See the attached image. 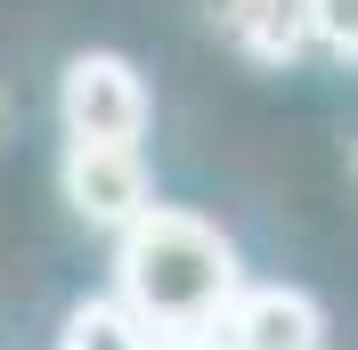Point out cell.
Returning a JSON list of instances; mask_svg holds the SVG:
<instances>
[{
	"mask_svg": "<svg viewBox=\"0 0 358 350\" xmlns=\"http://www.w3.org/2000/svg\"><path fill=\"white\" fill-rule=\"evenodd\" d=\"M57 188H66L73 220L114 228V237L155 204V179H147V155H138V147H82V139H66V155H57Z\"/></svg>",
	"mask_w": 358,
	"mask_h": 350,
	"instance_id": "3",
	"label": "cell"
},
{
	"mask_svg": "<svg viewBox=\"0 0 358 350\" xmlns=\"http://www.w3.org/2000/svg\"><path fill=\"white\" fill-rule=\"evenodd\" d=\"M220 350H326V309L301 285H245L212 326Z\"/></svg>",
	"mask_w": 358,
	"mask_h": 350,
	"instance_id": "4",
	"label": "cell"
},
{
	"mask_svg": "<svg viewBox=\"0 0 358 350\" xmlns=\"http://www.w3.org/2000/svg\"><path fill=\"white\" fill-rule=\"evenodd\" d=\"M163 350H220V342H212V334H203V342H163Z\"/></svg>",
	"mask_w": 358,
	"mask_h": 350,
	"instance_id": "8",
	"label": "cell"
},
{
	"mask_svg": "<svg viewBox=\"0 0 358 350\" xmlns=\"http://www.w3.org/2000/svg\"><path fill=\"white\" fill-rule=\"evenodd\" d=\"M0 139H8V90H0Z\"/></svg>",
	"mask_w": 358,
	"mask_h": 350,
	"instance_id": "9",
	"label": "cell"
},
{
	"mask_svg": "<svg viewBox=\"0 0 358 350\" xmlns=\"http://www.w3.org/2000/svg\"><path fill=\"white\" fill-rule=\"evenodd\" d=\"M147 114H155L147 74H138L122 49H82V57L57 74V122H66V139H82V147H138Z\"/></svg>",
	"mask_w": 358,
	"mask_h": 350,
	"instance_id": "2",
	"label": "cell"
},
{
	"mask_svg": "<svg viewBox=\"0 0 358 350\" xmlns=\"http://www.w3.org/2000/svg\"><path fill=\"white\" fill-rule=\"evenodd\" d=\"M236 293H245V269H236V244L220 237V220L179 212V204H147L114 237V302L131 309V326L155 350L203 342Z\"/></svg>",
	"mask_w": 358,
	"mask_h": 350,
	"instance_id": "1",
	"label": "cell"
},
{
	"mask_svg": "<svg viewBox=\"0 0 358 350\" xmlns=\"http://www.w3.org/2000/svg\"><path fill=\"white\" fill-rule=\"evenodd\" d=\"M220 33L261 66H285L310 41V0H220Z\"/></svg>",
	"mask_w": 358,
	"mask_h": 350,
	"instance_id": "5",
	"label": "cell"
},
{
	"mask_svg": "<svg viewBox=\"0 0 358 350\" xmlns=\"http://www.w3.org/2000/svg\"><path fill=\"white\" fill-rule=\"evenodd\" d=\"M310 41L334 57H358V0H310Z\"/></svg>",
	"mask_w": 358,
	"mask_h": 350,
	"instance_id": "7",
	"label": "cell"
},
{
	"mask_svg": "<svg viewBox=\"0 0 358 350\" xmlns=\"http://www.w3.org/2000/svg\"><path fill=\"white\" fill-rule=\"evenodd\" d=\"M57 350H155V342L131 326V309L114 302V293H90V302H73V309H66Z\"/></svg>",
	"mask_w": 358,
	"mask_h": 350,
	"instance_id": "6",
	"label": "cell"
}]
</instances>
